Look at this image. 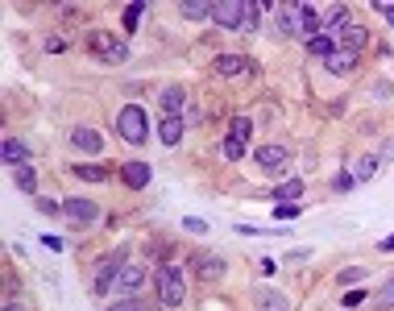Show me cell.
<instances>
[{
	"instance_id": "e575fe53",
	"label": "cell",
	"mask_w": 394,
	"mask_h": 311,
	"mask_svg": "<svg viewBox=\"0 0 394 311\" xmlns=\"http://www.w3.org/2000/svg\"><path fill=\"white\" fill-rule=\"evenodd\" d=\"M357 278H365V270H357V266H353V270H341V282H357Z\"/></svg>"
},
{
	"instance_id": "d4e9b609",
	"label": "cell",
	"mask_w": 394,
	"mask_h": 311,
	"mask_svg": "<svg viewBox=\"0 0 394 311\" xmlns=\"http://www.w3.org/2000/svg\"><path fill=\"white\" fill-rule=\"evenodd\" d=\"M220 150H224V158H228V162H237V158L245 154V141H237V137H228V141H224Z\"/></svg>"
},
{
	"instance_id": "5b68a950",
	"label": "cell",
	"mask_w": 394,
	"mask_h": 311,
	"mask_svg": "<svg viewBox=\"0 0 394 311\" xmlns=\"http://www.w3.org/2000/svg\"><path fill=\"white\" fill-rule=\"evenodd\" d=\"M212 21L224 25V29H241V21H245V0H216V4H212Z\"/></svg>"
},
{
	"instance_id": "8992f818",
	"label": "cell",
	"mask_w": 394,
	"mask_h": 311,
	"mask_svg": "<svg viewBox=\"0 0 394 311\" xmlns=\"http://www.w3.org/2000/svg\"><path fill=\"white\" fill-rule=\"evenodd\" d=\"M71 145H75V150H84V154H100V150H104V133L84 125V129H75V133H71Z\"/></svg>"
},
{
	"instance_id": "5bb4252c",
	"label": "cell",
	"mask_w": 394,
	"mask_h": 311,
	"mask_svg": "<svg viewBox=\"0 0 394 311\" xmlns=\"http://www.w3.org/2000/svg\"><path fill=\"white\" fill-rule=\"evenodd\" d=\"M191 270H195L199 278H216L220 270H224V262H220L216 253H199V258H191Z\"/></svg>"
},
{
	"instance_id": "d6a6232c",
	"label": "cell",
	"mask_w": 394,
	"mask_h": 311,
	"mask_svg": "<svg viewBox=\"0 0 394 311\" xmlns=\"http://www.w3.org/2000/svg\"><path fill=\"white\" fill-rule=\"evenodd\" d=\"M183 228H187V232H208V224L195 220V216H187V220H183Z\"/></svg>"
},
{
	"instance_id": "74e56055",
	"label": "cell",
	"mask_w": 394,
	"mask_h": 311,
	"mask_svg": "<svg viewBox=\"0 0 394 311\" xmlns=\"http://www.w3.org/2000/svg\"><path fill=\"white\" fill-rule=\"evenodd\" d=\"M378 8H382V13H386V17L394 21V4H390V0H378Z\"/></svg>"
},
{
	"instance_id": "4316f807",
	"label": "cell",
	"mask_w": 394,
	"mask_h": 311,
	"mask_svg": "<svg viewBox=\"0 0 394 311\" xmlns=\"http://www.w3.org/2000/svg\"><path fill=\"white\" fill-rule=\"evenodd\" d=\"M378 307H386V311H394V278L378 291Z\"/></svg>"
},
{
	"instance_id": "3957f363",
	"label": "cell",
	"mask_w": 394,
	"mask_h": 311,
	"mask_svg": "<svg viewBox=\"0 0 394 311\" xmlns=\"http://www.w3.org/2000/svg\"><path fill=\"white\" fill-rule=\"evenodd\" d=\"M88 46L104 58V62H125V58H129V38H117V34H108V29H96L88 38Z\"/></svg>"
},
{
	"instance_id": "603a6c76",
	"label": "cell",
	"mask_w": 394,
	"mask_h": 311,
	"mask_svg": "<svg viewBox=\"0 0 394 311\" xmlns=\"http://www.w3.org/2000/svg\"><path fill=\"white\" fill-rule=\"evenodd\" d=\"M75 175L84 178V183H100V178L108 175V171H104L100 162H84V166H75Z\"/></svg>"
},
{
	"instance_id": "44dd1931",
	"label": "cell",
	"mask_w": 394,
	"mask_h": 311,
	"mask_svg": "<svg viewBox=\"0 0 394 311\" xmlns=\"http://www.w3.org/2000/svg\"><path fill=\"white\" fill-rule=\"evenodd\" d=\"M258 8H262V4H249V0H245V21H241V34H258V29H262Z\"/></svg>"
},
{
	"instance_id": "f546056e",
	"label": "cell",
	"mask_w": 394,
	"mask_h": 311,
	"mask_svg": "<svg viewBox=\"0 0 394 311\" xmlns=\"http://www.w3.org/2000/svg\"><path fill=\"white\" fill-rule=\"evenodd\" d=\"M108 311H141V303H137V299H121V303H108Z\"/></svg>"
},
{
	"instance_id": "30bf717a",
	"label": "cell",
	"mask_w": 394,
	"mask_h": 311,
	"mask_svg": "<svg viewBox=\"0 0 394 311\" xmlns=\"http://www.w3.org/2000/svg\"><path fill=\"white\" fill-rule=\"evenodd\" d=\"M183 129H187L183 117H162V125H158V141H162V145H178V141H183Z\"/></svg>"
},
{
	"instance_id": "7c38bea8",
	"label": "cell",
	"mask_w": 394,
	"mask_h": 311,
	"mask_svg": "<svg viewBox=\"0 0 394 311\" xmlns=\"http://www.w3.org/2000/svg\"><path fill=\"white\" fill-rule=\"evenodd\" d=\"M249 67H254V62H249V58H241V54H220V58H216L220 75H245Z\"/></svg>"
},
{
	"instance_id": "d590c367",
	"label": "cell",
	"mask_w": 394,
	"mask_h": 311,
	"mask_svg": "<svg viewBox=\"0 0 394 311\" xmlns=\"http://www.w3.org/2000/svg\"><path fill=\"white\" fill-rule=\"evenodd\" d=\"M46 50H50V54H58V50H67V38H50V42H46Z\"/></svg>"
},
{
	"instance_id": "8d00e7d4",
	"label": "cell",
	"mask_w": 394,
	"mask_h": 311,
	"mask_svg": "<svg viewBox=\"0 0 394 311\" xmlns=\"http://www.w3.org/2000/svg\"><path fill=\"white\" fill-rule=\"evenodd\" d=\"M353 183H357V178H353V175H341V178H336V191H349Z\"/></svg>"
},
{
	"instance_id": "836d02e7",
	"label": "cell",
	"mask_w": 394,
	"mask_h": 311,
	"mask_svg": "<svg viewBox=\"0 0 394 311\" xmlns=\"http://www.w3.org/2000/svg\"><path fill=\"white\" fill-rule=\"evenodd\" d=\"M42 241H46V249H67V241H63V237H54V232H46Z\"/></svg>"
},
{
	"instance_id": "9a60e30c",
	"label": "cell",
	"mask_w": 394,
	"mask_h": 311,
	"mask_svg": "<svg viewBox=\"0 0 394 311\" xmlns=\"http://www.w3.org/2000/svg\"><path fill=\"white\" fill-rule=\"evenodd\" d=\"M145 282V274H141V266H121V274H117V286L125 291V299H129L133 291Z\"/></svg>"
},
{
	"instance_id": "7a4b0ae2",
	"label": "cell",
	"mask_w": 394,
	"mask_h": 311,
	"mask_svg": "<svg viewBox=\"0 0 394 311\" xmlns=\"http://www.w3.org/2000/svg\"><path fill=\"white\" fill-rule=\"evenodd\" d=\"M117 133L125 137L129 145H141V141H150V125H145V112H141L137 104H125V108H121V117H117Z\"/></svg>"
},
{
	"instance_id": "6da1fadb",
	"label": "cell",
	"mask_w": 394,
	"mask_h": 311,
	"mask_svg": "<svg viewBox=\"0 0 394 311\" xmlns=\"http://www.w3.org/2000/svg\"><path fill=\"white\" fill-rule=\"evenodd\" d=\"M158 299H162V307H183V299H187V278H183L178 266L158 270Z\"/></svg>"
},
{
	"instance_id": "e0dca14e",
	"label": "cell",
	"mask_w": 394,
	"mask_h": 311,
	"mask_svg": "<svg viewBox=\"0 0 394 311\" xmlns=\"http://www.w3.org/2000/svg\"><path fill=\"white\" fill-rule=\"evenodd\" d=\"M365 38H369V34H365L361 25H345V29L336 34V42H345V50H357V54H361V46H365Z\"/></svg>"
},
{
	"instance_id": "ffe728a7",
	"label": "cell",
	"mask_w": 394,
	"mask_h": 311,
	"mask_svg": "<svg viewBox=\"0 0 394 311\" xmlns=\"http://www.w3.org/2000/svg\"><path fill=\"white\" fill-rule=\"evenodd\" d=\"M183 17L187 21H212V4L208 0H187L183 4Z\"/></svg>"
},
{
	"instance_id": "cb8c5ba5",
	"label": "cell",
	"mask_w": 394,
	"mask_h": 311,
	"mask_svg": "<svg viewBox=\"0 0 394 311\" xmlns=\"http://www.w3.org/2000/svg\"><path fill=\"white\" fill-rule=\"evenodd\" d=\"M17 183H21V191H38V171L34 166H21L17 171Z\"/></svg>"
},
{
	"instance_id": "ba28073f",
	"label": "cell",
	"mask_w": 394,
	"mask_h": 311,
	"mask_svg": "<svg viewBox=\"0 0 394 311\" xmlns=\"http://www.w3.org/2000/svg\"><path fill=\"white\" fill-rule=\"evenodd\" d=\"M121 178H125V187L141 191V187H150V166L145 162H125L121 166Z\"/></svg>"
},
{
	"instance_id": "d6986e66",
	"label": "cell",
	"mask_w": 394,
	"mask_h": 311,
	"mask_svg": "<svg viewBox=\"0 0 394 311\" xmlns=\"http://www.w3.org/2000/svg\"><path fill=\"white\" fill-rule=\"evenodd\" d=\"M299 195H303V178H287V183L274 187V199H278V204H291V199H299Z\"/></svg>"
},
{
	"instance_id": "7402d4cb",
	"label": "cell",
	"mask_w": 394,
	"mask_h": 311,
	"mask_svg": "<svg viewBox=\"0 0 394 311\" xmlns=\"http://www.w3.org/2000/svg\"><path fill=\"white\" fill-rule=\"evenodd\" d=\"M374 175H378V158H361V162L353 166V178H357V183H369Z\"/></svg>"
},
{
	"instance_id": "484cf974",
	"label": "cell",
	"mask_w": 394,
	"mask_h": 311,
	"mask_svg": "<svg viewBox=\"0 0 394 311\" xmlns=\"http://www.w3.org/2000/svg\"><path fill=\"white\" fill-rule=\"evenodd\" d=\"M249 133H254V121H249V117H237V121H232V137H237V141H245Z\"/></svg>"
},
{
	"instance_id": "4fadbf2b",
	"label": "cell",
	"mask_w": 394,
	"mask_h": 311,
	"mask_svg": "<svg viewBox=\"0 0 394 311\" xmlns=\"http://www.w3.org/2000/svg\"><path fill=\"white\" fill-rule=\"evenodd\" d=\"M353 67H357V50H345V46L328 58V71H332V75H349Z\"/></svg>"
},
{
	"instance_id": "f35d334b",
	"label": "cell",
	"mask_w": 394,
	"mask_h": 311,
	"mask_svg": "<svg viewBox=\"0 0 394 311\" xmlns=\"http://www.w3.org/2000/svg\"><path fill=\"white\" fill-rule=\"evenodd\" d=\"M378 249H382V253H394V237H386V241H382Z\"/></svg>"
},
{
	"instance_id": "83f0119b",
	"label": "cell",
	"mask_w": 394,
	"mask_h": 311,
	"mask_svg": "<svg viewBox=\"0 0 394 311\" xmlns=\"http://www.w3.org/2000/svg\"><path fill=\"white\" fill-rule=\"evenodd\" d=\"M141 8H145V4H129V8H125V29H137V21H141Z\"/></svg>"
},
{
	"instance_id": "52a82bcc",
	"label": "cell",
	"mask_w": 394,
	"mask_h": 311,
	"mask_svg": "<svg viewBox=\"0 0 394 311\" xmlns=\"http://www.w3.org/2000/svg\"><path fill=\"white\" fill-rule=\"evenodd\" d=\"M63 212H67L71 220H79V224H91L96 216H100V208H96L91 199H67V204H63Z\"/></svg>"
},
{
	"instance_id": "8fae6325",
	"label": "cell",
	"mask_w": 394,
	"mask_h": 311,
	"mask_svg": "<svg viewBox=\"0 0 394 311\" xmlns=\"http://www.w3.org/2000/svg\"><path fill=\"white\" fill-rule=\"evenodd\" d=\"M117 274H121L117 258H108V262H100V266H96V278H91V286H96V291H108V286L117 282Z\"/></svg>"
},
{
	"instance_id": "ab89813d",
	"label": "cell",
	"mask_w": 394,
	"mask_h": 311,
	"mask_svg": "<svg viewBox=\"0 0 394 311\" xmlns=\"http://www.w3.org/2000/svg\"><path fill=\"white\" fill-rule=\"evenodd\" d=\"M4 311H21V307H17V303H8V307H4Z\"/></svg>"
},
{
	"instance_id": "ac0fdd59",
	"label": "cell",
	"mask_w": 394,
	"mask_h": 311,
	"mask_svg": "<svg viewBox=\"0 0 394 311\" xmlns=\"http://www.w3.org/2000/svg\"><path fill=\"white\" fill-rule=\"evenodd\" d=\"M183 100H187V91L178 88V84H171V88L162 91V112H166V117H178V108H183Z\"/></svg>"
},
{
	"instance_id": "f1b7e54d",
	"label": "cell",
	"mask_w": 394,
	"mask_h": 311,
	"mask_svg": "<svg viewBox=\"0 0 394 311\" xmlns=\"http://www.w3.org/2000/svg\"><path fill=\"white\" fill-rule=\"evenodd\" d=\"M274 216H278V220H295V216H299V204H278Z\"/></svg>"
},
{
	"instance_id": "277c9868",
	"label": "cell",
	"mask_w": 394,
	"mask_h": 311,
	"mask_svg": "<svg viewBox=\"0 0 394 311\" xmlns=\"http://www.w3.org/2000/svg\"><path fill=\"white\" fill-rule=\"evenodd\" d=\"M274 25H278V34L282 38H303V13H299V4H274Z\"/></svg>"
},
{
	"instance_id": "4dcf8cb0",
	"label": "cell",
	"mask_w": 394,
	"mask_h": 311,
	"mask_svg": "<svg viewBox=\"0 0 394 311\" xmlns=\"http://www.w3.org/2000/svg\"><path fill=\"white\" fill-rule=\"evenodd\" d=\"M38 212H46V216H58V212H63V208H58V204H54V199H38Z\"/></svg>"
},
{
	"instance_id": "1f68e13d",
	"label": "cell",
	"mask_w": 394,
	"mask_h": 311,
	"mask_svg": "<svg viewBox=\"0 0 394 311\" xmlns=\"http://www.w3.org/2000/svg\"><path fill=\"white\" fill-rule=\"evenodd\" d=\"M361 303H365V291H349L345 295V307H361Z\"/></svg>"
},
{
	"instance_id": "9c48e42d",
	"label": "cell",
	"mask_w": 394,
	"mask_h": 311,
	"mask_svg": "<svg viewBox=\"0 0 394 311\" xmlns=\"http://www.w3.org/2000/svg\"><path fill=\"white\" fill-rule=\"evenodd\" d=\"M254 162H258L262 171H278V166L287 162V150H282V145H262V150L254 154Z\"/></svg>"
},
{
	"instance_id": "2e32d148",
	"label": "cell",
	"mask_w": 394,
	"mask_h": 311,
	"mask_svg": "<svg viewBox=\"0 0 394 311\" xmlns=\"http://www.w3.org/2000/svg\"><path fill=\"white\" fill-rule=\"evenodd\" d=\"M4 162H13V166H29V150H25V141L8 137V141H4Z\"/></svg>"
}]
</instances>
